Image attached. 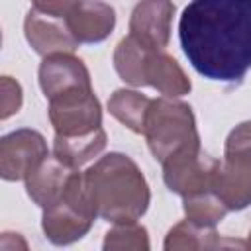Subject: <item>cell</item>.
Instances as JSON below:
<instances>
[{
	"label": "cell",
	"mask_w": 251,
	"mask_h": 251,
	"mask_svg": "<svg viewBox=\"0 0 251 251\" xmlns=\"http://www.w3.org/2000/svg\"><path fill=\"white\" fill-rule=\"evenodd\" d=\"M178 39L202 76L241 82L251 69V0H190L178 20Z\"/></svg>",
	"instance_id": "1"
},
{
	"label": "cell",
	"mask_w": 251,
	"mask_h": 251,
	"mask_svg": "<svg viewBox=\"0 0 251 251\" xmlns=\"http://www.w3.org/2000/svg\"><path fill=\"white\" fill-rule=\"evenodd\" d=\"M84 182L96 216L106 222H135L149 208V184L137 163L124 153L100 157L84 171Z\"/></svg>",
	"instance_id": "2"
},
{
	"label": "cell",
	"mask_w": 251,
	"mask_h": 251,
	"mask_svg": "<svg viewBox=\"0 0 251 251\" xmlns=\"http://www.w3.org/2000/svg\"><path fill=\"white\" fill-rule=\"evenodd\" d=\"M143 135L159 163L182 149L200 145L192 108L173 96L151 100Z\"/></svg>",
	"instance_id": "3"
},
{
	"label": "cell",
	"mask_w": 251,
	"mask_h": 251,
	"mask_svg": "<svg viewBox=\"0 0 251 251\" xmlns=\"http://www.w3.org/2000/svg\"><path fill=\"white\" fill-rule=\"evenodd\" d=\"M96 212L92 208L84 173L78 169L69 180V186L61 200L43 208L41 227L45 237L55 245H69L78 241L88 233L96 220Z\"/></svg>",
	"instance_id": "4"
},
{
	"label": "cell",
	"mask_w": 251,
	"mask_h": 251,
	"mask_svg": "<svg viewBox=\"0 0 251 251\" xmlns=\"http://www.w3.org/2000/svg\"><path fill=\"white\" fill-rule=\"evenodd\" d=\"M49 122L59 135H80L102 126V108L92 88H75L49 98Z\"/></svg>",
	"instance_id": "5"
},
{
	"label": "cell",
	"mask_w": 251,
	"mask_h": 251,
	"mask_svg": "<svg viewBox=\"0 0 251 251\" xmlns=\"http://www.w3.org/2000/svg\"><path fill=\"white\" fill-rule=\"evenodd\" d=\"M218 159L202 151V147H188L171 157L163 165V180L167 188L178 196H190L212 190V176Z\"/></svg>",
	"instance_id": "6"
},
{
	"label": "cell",
	"mask_w": 251,
	"mask_h": 251,
	"mask_svg": "<svg viewBox=\"0 0 251 251\" xmlns=\"http://www.w3.org/2000/svg\"><path fill=\"white\" fill-rule=\"evenodd\" d=\"M47 155V141L39 131L29 127L10 131L0 141V176L4 180H25Z\"/></svg>",
	"instance_id": "7"
},
{
	"label": "cell",
	"mask_w": 251,
	"mask_h": 251,
	"mask_svg": "<svg viewBox=\"0 0 251 251\" xmlns=\"http://www.w3.org/2000/svg\"><path fill=\"white\" fill-rule=\"evenodd\" d=\"M212 192L229 212L247 208L251 204V155L224 153L214 169Z\"/></svg>",
	"instance_id": "8"
},
{
	"label": "cell",
	"mask_w": 251,
	"mask_h": 251,
	"mask_svg": "<svg viewBox=\"0 0 251 251\" xmlns=\"http://www.w3.org/2000/svg\"><path fill=\"white\" fill-rule=\"evenodd\" d=\"M173 16L171 0H141L129 16V35L147 49L163 51L171 39Z\"/></svg>",
	"instance_id": "9"
},
{
	"label": "cell",
	"mask_w": 251,
	"mask_h": 251,
	"mask_svg": "<svg viewBox=\"0 0 251 251\" xmlns=\"http://www.w3.org/2000/svg\"><path fill=\"white\" fill-rule=\"evenodd\" d=\"M39 86L47 100L75 88H92L86 65L73 53H53L43 57L39 65Z\"/></svg>",
	"instance_id": "10"
},
{
	"label": "cell",
	"mask_w": 251,
	"mask_h": 251,
	"mask_svg": "<svg viewBox=\"0 0 251 251\" xmlns=\"http://www.w3.org/2000/svg\"><path fill=\"white\" fill-rule=\"evenodd\" d=\"M63 18H53L31 8L24 20V35L31 49L43 57L53 53H73L78 47V41L67 27Z\"/></svg>",
	"instance_id": "11"
},
{
	"label": "cell",
	"mask_w": 251,
	"mask_h": 251,
	"mask_svg": "<svg viewBox=\"0 0 251 251\" xmlns=\"http://www.w3.org/2000/svg\"><path fill=\"white\" fill-rule=\"evenodd\" d=\"M75 171L55 155H47L25 176V192L37 206L47 208L63 198Z\"/></svg>",
	"instance_id": "12"
},
{
	"label": "cell",
	"mask_w": 251,
	"mask_h": 251,
	"mask_svg": "<svg viewBox=\"0 0 251 251\" xmlns=\"http://www.w3.org/2000/svg\"><path fill=\"white\" fill-rule=\"evenodd\" d=\"M65 22L78 43H100L114 31L116 12L102 0H80Z\"/></svg>",
	"instance_id": "13"
},
{
	"label": "cell",
	"mask_w": 251,
	"mask_h": 251,
	"mask_svg": "<svg viewBox=\"0 0 251 251\" xmlns=\"http://www.w3.org/2000/svg\"><path fill=\"white\" fill-rule=\"evenodd\" d=\"M145 80L147 86H153L163 96H184L190 92L192 82L182 67L165 51H151L145 67Z\"/></svg>",
	"instance_id": "14"
},
{
	"label": "cell",
	"mask_w": 251,
	"mask_h": 251,
	"mask_svg": "<svg viewBox=\"0 0 251 251\" xmlns=\"http://www.w3.org/2000/svg\"><path fill=\"white\" fill-rule=\"evenodd\" d=\"M104 147H106V131L102 126L80 135L55 133L53 139V155L73 169H78L84 163L98 157L104 151Z\"/></svg>",
	"instance_id": "15"
},
{
	"label": "cell",
	"mask_w": 251,
	"mask_h": 251,
	"mask_svg": "<svg viewBox=\"0 0 251 251\" xmlns=\"http://www.w3.org/2000/svg\"><path fill=\"white\" fill-rule=\"evenodd\" d=\"M151 51L153 49L143 47L131 35L120 39V43L114 49V69L120 75V78L131 86H147L145 67Z\"/></svg>",
	"instance_id": "16"
},
{
	"label": "cell",
	"mask_w": 251,
	"mask_h": 251,
	"mask_svg": "<svg viewBox=\"0 0 251 251\" xmlns=\"http://www.w3.org/2000/svg\"><path fill=\"white\" fill-rule=\"evenodd\" d=\"M149 106H151V98L129 88H118L108 100L110 114L116 120H120L126 127H129L133 133L145 131Z\"/></svg>",
	"instance_id": "17"
},
{
	"label": "cell",
	"mask_w": 251,
	"mask_h": 251,
	"mask_svg": "<svg viewBox=\"0 0 251 251\" xmlns=\"http://www.w3.org/2000/svg\"><path fill=\"white\" fill-rule=\"evenodd\" d=\"M216 247H222L218 231L214 227L198 226L190 220H182L175 224L165 237L167 251H178V249L196 251V249H216Z\"/></svg>",
	"instance_id": "18"
},
{
	"label": "cell",
	"mask_w": 251,
	"mask_h": 251,
	"mask_svg": "<svg viewBox=\"0 0 251 251\" xmlns=\"http://www.w3.org/2000/svg\"><path fill=\"white\" fill-rule=\"evenodd\" d=\"M182 210H184L186 220H190L198 226H204V227H214L229 212L227 206L212 190L184 196Z\"/></svg>",
	"instance_id": "19"
},
{
	"label": "cell",
	"mask_w": 251,
	"mask_h": 251,
	"mask_svg": "<svg viewBox=\"0 0 251 251\" xmlns=\"http://www.w3.org/2000/svg\"><path fill=\"white\" fill-rule=\"evenodd\" d=\"M106 251H147L149 235L147 229L137 222L116 224L104 237Z\"/></svg>",
	"instance_id": "20"
},
{
	"label": "cell",
	"mask_w": 251,
	"mask_h": 251,
	"mask_svg": "<svg viewBox=\"0 0 251 251\" xmlns=\"http://www.w3.org/2000/svg\"><path fill=\"white\" fill-rule=\"evenodd\" d=\"M22 86L12 76H2L0 82V118L6 120L22 108Z\"/></svg>",
	"instance_id": "21"
},
{
	"label": "cell",
	"mask_w": 251,
	"mask_h": 251,
	"mask_svg": "<svg viewBox=\"0 0 251 251\" xmlns=\"http://www.w3.org/2000/svg\"><path fill=\"white\" fill-rule=\"evenodd\" d=\"M226 153L251 155V120L235 126L226 139Z\"/></svg>",
	"instance_id": "22"
},
{
	"label": "cell",
	"mask_w": 251,
	"mask_h": 251,
	"mask_svg": "<svg viewBox=\"0 0 251 251\" xmlns=\"http://www.w3.org/2000/svg\"><path fill=\"white\" fill-rule=\"evenodd\" d=\"M80 0H31L33 8L41 14L53 16V18H67Z\"/></svg>",
	"instance_id": "23"
},
{
	"label": "cell",
	"mask_w": 251,
	"mask_h": 251,
	"mask_svg": "<svg viewBox=\"0 0 251 251\" xmlns=\"http://www.w3.org/2000/svg\"><path fill=\"white\" fill-rule=\"evenodd\" d=\"M247 247L251 249V231H249V237H247Z\"/></svg>",
	"instance_id": "24"
}]
</instances>
